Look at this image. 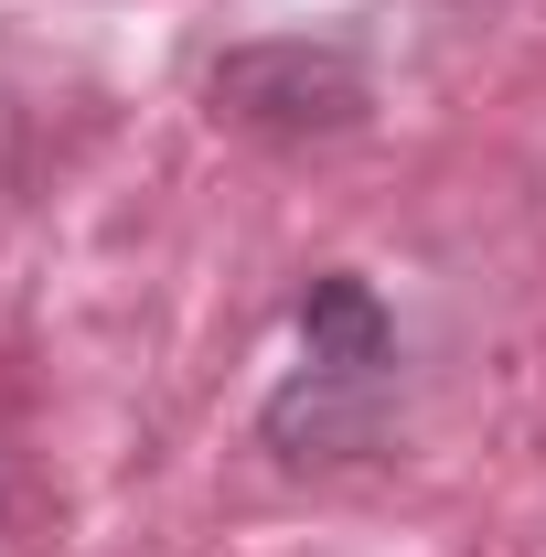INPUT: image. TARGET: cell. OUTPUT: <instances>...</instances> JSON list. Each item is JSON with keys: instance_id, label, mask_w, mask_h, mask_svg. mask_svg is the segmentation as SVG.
Returning <instances> with one entry per match:
<instances>
[{"instance_id": "cell-1", "label": "cell", "mask_w": 546, "mask_h": 557, "mask_svg": "<svg viewBox=\"0 0 546 557\" xmlns=\"http://www.w3.org/2000/svg\"><path fill=\"white\" fill-rule=\"evenodd\" d=\"M204 97L214 119H236L258 139H333L364 119V65L343 44H236Z\"/></svg>"}, {"instance_id": "cell-2", "label": "cell", "mask_w": 546, "mask_h": 557, "mask_svg": "<svg viewBox=\"0 0 546 557\" xmlns=\"http://www.w3.org/2000/svg\"><path fill=\"white\" fill-rule=\"evenodd\" d=\"M300 344H311V375H343V386H386L397 375V333H386V311H375L364 278H311Z\"/></svg>"}]
</instances>
